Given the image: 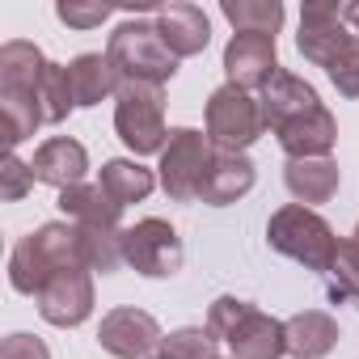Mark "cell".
<instances>
[{
	"instance_id": "obj_20",
	"label": "cell",
	"mask_w": 359,
	"mask_h": 359,
	"mask_svg": "<svg viewBox=\"0 0 359 359\" xmlns=\"http://www.w3.org/2000/svg\"><path fill=\"white\" fill-rule=\"evenodd\" d=\"M283 334H287V355L292 359H325L338 346V321L321 309L292 313L283 321Z\"/></svg>"
},
{
	"instance_id": "obj_5",
	"label": "cell",
	"mask_w": 359,
	"mask_h": 359,
	"mask_svg": "<svg viewBox=\"0 0 359 359\" xmlns=\"http://www.w3.org/2000/svg\"><path fill=\"white\" fill-rule=\"evenodd\" d=\"M212 140L195 127H173L169 131V144L161 152V165H156V177H161V191L173 199V203H195L199 199V187H203V173L212 165Z\"/></svg>"
},
{
	"instance_id": "obj_8",
	"label": "cell",
	"mask_w": 359,
	"mask_h": 359,
	"mask_svg": "<svg viewBox=\"0 0 359 359\" xmlns=\"http://www.w3.org/2000/svg\"><path fill=\"white\" fill-rule=\"evenodd\" d=\"M39 304V317L47 325H60V330H72L81 321H89L93 313V271L89 266H68L60 275H51L43 283V292L34 296Z\"/></svg>"
},
{
	"instance_id": "obj_25",
	"label": "cell",
	"mask_w": 359,
	"mask_h": 359,
	"mask_svg": "<svg viewBox=\"0 0 359 359\" xmlns=\"http://www.w3.org/2000/svg\"><path fill=\"white\" fill-rule=\"evenodd\" d=\"M39 127H43V110L34 93H0V135H5L9 152L26 144Z\"/></svg>"
},
{
	"instance_id": "obj_26",
	"label": "cell",
	"mask_w": 359,
	"mask_h": 359,
	"mask_svg": "<svg viewBox=\"0 0 359 359\" xmlns=\"http://www.w3.org/2000/svg\"><path fill=\"white\" fill-rule=\"evenodd\" d=\"M34 97H39L43 123H51V127L64 123V118L72 114V106H76V97H72V81H68V68H64V64H47Z\"/></svg>"
},
{
	"instance_id": "obj_36",
	"label": "cell",
	"mask_w": 359,
	"mask_h": 359,
	"mask_svg": "<svg viewBox=\"0 0 359 359\" xmlns=\"http://www.w3.org/2000/svg\"><path fill=\"white\" fill-rule=\"evenodd\" d=\"M148 359H173V355H165V351H156V355H148Z\"/></svg>"
},
{
	"instance_id": "obj_4",
	"label": "cell",
	"mask_w": 359,
	"mask_h": 359,
	"mask_svg": "<svg viewBox=\"0 0 359 359\" xmlns=\"http://www.w3.org/2000/svg\"><path fill=\"white\" fill-rule=\"evenodd\" d=\"M114 131L135 156L165 152L169 127H165V93H161V85L123 81L118 102H114Z\"/></svg>"
},
{
	"instance_id": "obj_18",
	"label": "cell",
	"mask_w": 359,
	"mask_h": 359,
	"mask_svg": "<svg viewBox=\"0 0 359 359\" xmlns=\"http://www.w3.org/2000/svg\"><path fill=\"white\" fill-rule=\"evenodd\" d=\"M60 212L68 216V224L93 229V233H118V220H123V203H114L102 191V182H81L60 191Z\"/></svg>"
},
{
	"instance_id": "obj_14",
	"label": "cell",
	"mask_w": 359,
	"mask_h": 359,
	"mask_svg": "<svg viewBox=\"0 0 359 359\" xmlns=\"http://www.w3.org/2000/svg\"><path fill=\"white\" fill-rule=\"evenodd\" d=\"M254 161L245 156V152H224V148H216L212 152V165H208V173H203V187H199V203H208V208H229V203H237V199H245L250 191H254Z\"/></svg>"
},
{
	"instance_id": "obj_17",
	"label": "cell",
	"mask_w": 359,
	"mask_h": 359,
	"mask_svg": "<svg viewBox=\"0 0 359 359\" xmlns=\"http://www.w3.org/2000/svg\"><path fill=\"white\" fill-rule=\"evenodd\" d=\"M338 182H342V173L330 156H292L283 165V187L300 208L330 203L338 195Z\"/></svg>"
},
{
	"instance_id": "obj_31",
	"label": "cell",
	"mask_w": 359,
	"mask_h": 359,
	"mask_svg": "<svg viewBox=\"0 0 359 359\" xmlns=\"http://www.w3.org/2000/svg\"><path fill=\"white\" fill-rule=\"evenodd\" d=\"M34 169L18 156V152H5V161H0V199L5 203H18V199H26L30 191H34Z\"/></svg>"
},
{
	"instance_id": "obj_19",
	"label": "cell",
	"mask_w": 359,
	"mask_h": 359,
	"mask_svg": "<svg viewBox=\"0 0 359 359\" xmlns=\"http://www.w3.org/2000/svg\"><path fill=\"white\" fill-rule=\"evenodd\" d=\"M68 81H72L76 106H102L106 97H118V89H123V72L114 68V60L97 55V51L76 55L68 64Z\"/></svg>"
},
{
	"instance_id": "obj_16",
	"label": "cell",
	"mask_w": 359,
	"mask_h": 359,
	"mask_svg": "<svg viewBox=\"0 0 359 359\" xmlns=\"http://www.w3.org/2000/svg\"><path fill=\"white\" fill-rule=\"evenodd\" d=\"M233 359H283L287 355V334L283 321H275L271 313H262L258 304L245 309V317L237 321V330L224 338Z\"/></svg>"
},
{
	"instance_id": "obj_22",
	"label": "cell",
	"mask_w": 359,
	"mask_h": 359,
	"mask_svg": "<svg viewBox=\"0 0 359 359\" xmlns=\"http://www.w3.org/2000/svg\"><path fill=\"white\" fill-rule=\"evenodd\" d=\"M97 182H102V191L114 199V203H144L152 191H156V182L161 177L152 173V169H144L140 161H131V156H114V161H106L102 165V173H97Z\"/></svg>"
},
{
	"instance_id": "obj_32",
	"label": "cell",
	"mask_w": 359,
	"mask_h": 359,
	"mask_svg": "<svg viewBox=\"0 0 359 359\" xmlns=\"http://www.w3.org/2000/svg\"><path fill=\"white\" fill-rule=\"evenodd\" d=\"M245 309H250V300H237V296H220V300H212V309H208V334L220 342V338H229L233 330H237V321L245 317Z\"/></svg>"
},
{
	"instance_id": "obj_7",
	"label": "cell",
	"mask_w": 359,
	"mask_h": 359,
	"mask_svg": "<svg viewBox=\"0 0 359 359\" xmlns=\"http://www.w3.org/2000/svg\"><path fill=\"white\" fill-rule=\"evenodd\" d=\"M182 237L177 229L161 216H148V220H135L131 229H123V262L144 275V279H169L182 271Z\"/></svg>"
},
{
	"instance_id": "obj_11",
	"label": "cell",
	"mask_w": 359,
	"mask_h": 359,
	"mask_svg": "<svg viewBox=\"0 0 359 359\" xmlns=\"http://www.w3.org/2000/svg\"><path fill=\"white\" fill-rule=\"evenodd\" d=\"M224 72H229V85L245 89V93H262L279 76L275 39H266V34H233L229 47H224Z\"/></svg>"
},
{
	"instance_id": "obj_33",
	"label": "cell",
	"mask_w": 359,
	"mask_h": 359,
	"mask_svg": "<svg viewBox=\"0 0 359 359\" xmlns=\"http://www.w3.org/2000/svg\"><path fill=\"white\" fill-rule=\"evenodd\" d=\"M110 13H114L110 5H81V0H60V5H55V18H60L64 26H72V30H93V26H102Z\"/></svg>"
},
{
	"instance_id": "obj_12",
	"label": "cell",
	"mask_w": 359,
	"mask_h": 359,
	"mask_svg": "<svg viewBox=\"0 0 359 359\" xmlns=\"http://www.w3.org/2000/svg\"><path fill=\"white\" fill-rule=\"evenodd\" d=\"M258 106H262V123H266L271 135L283 131V127H292V123H300V118H313L317 110H325L321 97H317V89H313L304 76L283 72V68H279V76L258 93Z\"/></svg>"
},
{
	"instance_id": "obj_30",
	"label": "cell",
	"mask_w": 359,
	"mask_h": 359,
	"mask_svg": "<svg viewBox=\"0 0 359 359\" xmlns=\"http://www.w3.org/2000/svg\"><path fill=\"white\" fill-rule=\"evenodd\" d=\"M325 76L334 81V89H338L342 97H359V34H351V39L342 43V51L330 60Z\"/></svg>"
},
{
	"instance_id": "obj_24",
	"label": "cell",
	"mask_w": 359,
	"mask_h": 359,
	"mask_svg": "<svg viewBox=\"0 0 359 359\" xmlns=\"http://www.w3.org/2000/svg\"><path fill=\"white\" fill-rule=\"evenodd\" d=\"M220 13H224V22L237 34H266V39H275L279 26H283V5L279 0H224Z\"/></svg>"
},
{
	"instance_id": "obj_9",
	"label": "cell",
	"mask_w": 359,
	"mask_h": 359,
	"mask_svg": "<svg viewBox=\"0 0 359 359\" xmlns=\"http://www.w3.org/2000/svg\"><path fill=\"white\" fill-rule=\"evenodd\" d=\"M97 342L114 359H148L161 351L165 334H161L156 317L144 309H110L97 325Z\"/></svg>"
},
{
	"instance_id": "obj_23",
	"label": "cell",
	"mask_w": 359,
	"mask_h": 359,
	"mask_svg": "<svg viewBox=\"0 0 359 359\" xmlns=\"http://www.w3.org/2000/svg\"><path fill=\"white\" fill-rule=\"evenodd\" d=\"M275 140L283 144L287 161H292V156H330V148H334V140H338V118H334L330 110H317L313 118H300V123L275 131Z\"/></svg>"
},
{
	"instance_id": "obj_6",
	"label": "cell",
	"mask_w": 359,
	"mask_h": 359,
	"mask_svg": "<svg viewBox=\"0 0 359 359\" xmlns=\"http://www.w3.org/2000/svg\"><path fill=\"white\" fill-rule=\"evenodd\" d=\"M266 131L262 123V106L254 93L237 89V85H220L212 97H208V140L212 148H224V152H245L250 144H258Z\"/></svg>"
},
{
	"instance_id": "obj_35",
	"label": "cell",
	"mask_w": 359,
	"mask_h": 359,
	"mask_svg": "<svg viewBox=\"0 0 359 359\" xmlns=\"http://www.w3.org/2000/svg\"><path fill=\"white\" fill-rule=\"evenodd\" d=\"M342 22L351 26V34H359V0H351V5H342Z\"/></svg>"
},
{
	"instance_id": "obj_29",
	"label": "cell",
	"mask_w": 359,
	"mask_h": 359,
	"mask_svg": "<svg viewBox=\"0 0 359 359\" xmlns=\"http://www.w3.org/2000/svg\"><path fill=\"white\" fill-rule=\"evenodd\" d=\"M161 351L173 355V359H220V355H216V338L208 334V325L173 330V334L161 342Z\"/></svg>"
},
{
	"instance_id": "obj_10",
	"label": "cell",
	"mask_w": 359,
	"mask_h": 359,
	"mask_svg": "<svg viewBox=\"0 0 359 359\" xmlns=\"http://www.w3.org/2000/svg\"><path fill=\"white\" fill-rule=\"evenodd\" d=\"M346 39H351V26L342 22V5H338V0H304L296 51H300L309 64L330 68V60L342 51Z\"/></svg>"
},
{
	"instance_id": "obj_28",
	"label": "cell",
	"mask_w": 359,
	"mask_h": 359,
	"mask_svg": "<svg viewBox=\"0 0 359 359\" xmlns=\"http://www.w3.org/2000/svg\"><path fill=\"white\" fill-rule=\"evenodd\" d=\"M81 254H85V266H89V271L114 275V271L123 266V229H118V233L81 229Z\"/></svg>"
},
{
	"instance_id": "obj_37",
	"label": "cell",
	"mask_w": 359,
	"mask_h": 359,
	"mask_svg": "<svg viewBox=\"0 0 359 359\" xmlns=\"http://www.w3.org/2000/svg\"><path fill=\"white\" fill-rule=\"evenodd\" d=\"M351 241H355V250H359V224H355V237H351Z\"/></svg>"
},
{
	"instance_id": "obj_13",
	"label": "cell",
	"mask_w": 359,
	"mask_h": 359,
	"mask_svg": "<svg viewBox=\"0 0 359 359\" xmlns=\"http://www.w3.org/2000/svg\"><path fill=\"white\" fill-rule=\"evenodd\" d=\"M156 30L165 39V47L177 55V60H191V55H203L208 43H212V22L199 5H187V0H173V5H156Z\"/></svg>"
},
{
	"instance_id": "obj_3",
	"label": "cell",
	"mask_w": 359,
	"mask_h": 359,
	"mask_svg": "<svg viewBox=\"0 0 359 359\" xmlns=\"http://www.w3.org/2000/svg\"><path fill=\"white\" fill-rule=\"evenodd\" d=\"M106 55L114 60V68L123 72V81H144V85H165L173 81L177 72V55L165 47L156 22H123L110 43H106Z\"/></svg>"
},
{
	"instance_id": "obj_34",
	"label": "cell",
	"mask_w": 359,
	"mask_h": 359,
	"mask_svg": "<svg viewBox=\"0 0 359 359\" xmlns=\"http://www.w3.org/2000/svg\"><path fill=\"white\" fill-rule=\"evenodd\" d=\"M0 359H51V351L34 334H9L0 342Z\"/></svg>"
},
{
	"instance_id": "obj_27",
	"label": "cell",
	"mask_w": 359,
	"mask_h": 359,
	"mask_svg": "<svg viewBox=\"0 0 359 359\" xmlns=\"http://www.w3.org/2000/svg\"><path fill=\"white\" fill-rule=\"evenodd\" d=\"M325 296L334 304L359 300V250H355V241H338V254L325 271Z\"/></svg>"
},
{
	"instance_id": "obj_21",
	"label": "cell",
	"mask_w": 359,
	"mask_h": 359,
	"mask_svg": "<svg viewBox=\"0 0 359 359\" xmlns=\"http://www.w3.org/2000/svg\"><path fill=\"white\" fill-rule=\"evenodd\" d=\"M51 60L26 43V39H9L0 47V93H39V81H43V68Z\"/></svg>"
},
{
	"instance_id": "obj_1",
	"label": "cell",
	"mask_w": 359,
	"mask_h": 359,
	"mask_svg": "<svg viewBox=\"0 0 359 359\" xmlns=\"http://www.w3.org/2000/svg\"><path fill=\"white\" fill-rule=\"evenodd\" d=\"M68 266H85V254H81V229L76 224H43L34 229L30 237H22L9 254V287L22 292V296H39L43 283Z\"/></svg>"
},
{
	"instance_id": "obj_2",
	"label": "cell",
	"mask_w": 359,
	"mask_h": 359,
	"mask_svg": "<svg viewBox=\"0 0 359 359\" xmlns=\"http://www.w3.org/2000/svg\"><path fill=\"white\" fill-rule=\"evenodd\" d=\"M266 241H271L275 254H283V258H292V262H300L304 271H317V275H325L334 254H338L334 229L313 208H300V203H283L279 212H271Z\"/></svg>"
},
{
	"instance_id": "obj_15",
	"label": "cell",
	"mask_w": 359,
	"mask_h": 359,
	"mask_svg": "<svg viewBox=\"0 0 359 359\" xmlns=\"http://www.w3.org/2000/svg\"><path fill=\"white\" fill-rule=\"evenodd\" d=\"M34 177L55 191H68V187H81L85 182V173H89V152L81 140L72 135H51L47 144H39L34 161H30Z\"/></svg>"
}]
</instances>
